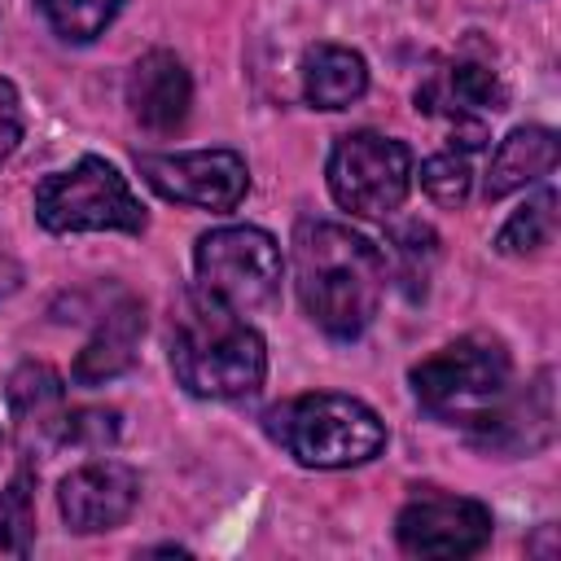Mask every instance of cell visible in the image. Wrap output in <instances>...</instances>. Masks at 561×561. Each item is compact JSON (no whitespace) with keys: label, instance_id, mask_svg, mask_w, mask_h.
Returning <instances> with one entry per match:
<instances>
[{"label":"cell","instance_id":"obj_4","mask_svg":"<svg viewBox=\"0 0 561 561\" xmlns=\"http://www.w3.org/2000/svg\"><path fill=\"white\" fill-rule=\"evenodd\" d=\"M408 381H412L416 403L430 416L473 430L513 390V359H508L504 342H495L486 333H469V337L438 346L421 364H412Z\"/></svg>","mask_w":561,"mask_h":561},{"label":"cell","instance_id":"obj_8","mask_svg":"<svg viewBox=\"0 0 561 561\" xmlns=\"http://www.w3.org/2000/svg\"><path fill=\"white\" fill-rule=\"evenodd\" d=\"M140 180L175 202L210 215H228L250 193V167L237 149H193V153H140Z\"/></svg>","mask_w":561,"mask_h":561},{"label":"cell","instance_id":"obj_12","mask_svg":"<svg viewBox=\"0 0 561 561\" xmlns=\"http://www.w3.org/2000/svg\"><path fill=\"white\" fill-rule=\"evenodd\" d=\"M127 110L149 136H175L193 110V79L171 48H149L127 70Z\"/></svg>","mask_w":561,"mask_h":561},{"label":"cell","instance_id":"obj_7","mask_svg":"<svg viewBox=\"0 0 561 561\" xmlns=\"http://www.w3.org/2000/svg\"><path fill=\"white\" fill-rule=\"evenodd\" d=\"M324 180L342 210L359 219H386L412 188V149L381 131H351L333 145Z\"/></svg>","mask_w":561,"mask_h":561},{"label":"cell","instance_id":"obj_16","mask_svg":"<svg viewBox=\"0 0 561 561\" xmlns=\"http://www.w3.org/2000/svg\"><path fill=\"white\" fill-rule=\"evenodd\" d=\"M368 92V61L346 44H311L302 53V96L316 110H351Z\"/></svg>","mask_w":561,"mask_h":561},{"label":"cell","instance_id":"obj_10","mask_svg":"<svg viewBox=\"0 0 561 561\" xmlns=\"http://www.w3.org/2000/svg\"><path fill=\"white\" fill-rule=\"evenodd\" d=\"M140 473L123 460H88L70 469L57 486V508L75 535H101L136 513Z\"/></svg>","mask_w":561,"mask_h":561},{"label":"cell","instance_id":"obj_3","mask_svg":"<svg viewBox=\"0 0 561 561\" xmlns=\"http://www.w3.org/2000/svg\"><path fill=\"white\" fill-rule=\"evenodd\" d=\"M272 438L307 469H355L381 456L386 421L355 394H294L267 412Z\"/></svg>","mask_w":561,"mask_h":561},{"label":"cell","instance_id":"obj_21","mask_svg":"<svg viewBox=\"0 0 561 561\" xmlns=\"http://www.w3.org/2000/svg\"><path fill=\"white\" fill-rule=\"evenodd\" d=\"M118 412L114 408H79V412H66L61 421V434L57 443L61 447H79V451H105L118 443Z\"/></svg>","mask_w":561,"mask_h":561},{"label":"cell","instance_id":"obj_17","mask_svg":"<svg viewBox=\"0 0 561 561\" xmlns=\"http://www.w3.org/2000/svg\"><path fill=\"white\" fill-rule=\"evenodd\" d=\"M557 237V193L552 188H539L530 202H522L504 228L495 232V250L508 254V259H526V254H539L543 245H552Z\"/></svg>","mask_w":561,"mask_h":561},{"label":"cell","instance_id":"obj_9","mask_svg":"<svg viewBox=\"0 0 561 561\" xmlns=\"http://www.w3.org/2000/svg\"><path fill=\"white\" fill-rule=\"evenodd\" d=\"M394 539L408 557H473L491 539V508L469 495L416 491L394 517Z\"/></svg>","mask_w":561,"mask_h":561},{"label":"cell","instance_id":"obj_23","mask_svg":"<svg viewBox=\"0 0 561 561\" xmlns=\"http://www.w3.org/2000/svg\"><path fill=\"white\" fill-rule=\"evenodd\" d=\"M18 285H22V267L9 254H0V298H9Z\"/></svg>","mask_w":561,"mask_h":561},{"label":"cell","instance_id":"obj_13","mask_svg":"<svg viewBox=\"0 0 561 561\" xmlns=\"http://www.w3.org/2000/svg\"><path fill=\"white\" fill-rule=\"evenodd\" d=\"M140 333H145V307L136 298H118L101 311L92 337L83 342V351L70 364V381L75 386H105L114 377H123L136 364L140 351Z\"/></svg>","mask_w":561,"mask_h":561},{"label":"cell","instance_id":"obj_22","mask_svg":"<svg viewBox=\"0 0 561 561\" xmlns=\"http://www.w3.org/2000/svg\"><path fill=\"white\" fill-rule=\"evenodd\" d=\"M22 131H26V118H22V96L9 79H0V167L18 153L22 145Z\"/></svg>","mask_w":561,"mask_h":561},{"label":"cell","instance_id":"obj_1","mask_svg":"<svg viewBox=\"0 0 561 561\" xmlns=\"http://www.w3.org/2000/svg\"><path fill=\"white\" fill-rule=\"evenodd\" d=\"M294 285L298 302L329 337H359L386 294L381 250L333 219H302L294 228Z\"/></svg>","mask_w":561,"mask_h":561},{"label":"cell","instance_id":"obj_20","mask_svg":"<svg viewBox=\"0 0 561 561\" xmlns=\"http://www.w3.org/2000/svg\"><path fill=\"white\" fill-rule=\"evenodd\" d=\"M412 175H421V188L438 206H460L469 197V184H473V171L460 153H430L421 162V171H412Z\"/></svg>","mask_w":561,"mask_h":561},{"label":"cell","instance_id":"obj_18","mask_svg":"<svg viewBox=\"0 0 561 561\" xmlns=\"http://www.w3.org/2000/svg\"><path fill=\"white\" fill-rule=\"evenodd\" d=\"M35 548V469L22 465L0 491V557H31Z\"/></svg>","mask_w":561,"mask_h":561},{"label":"cell","instance_id":"obj_24","mask_svg":"<svg viewBox=\"0 0 561 561\" xmlns=\"http://www.w3.org/2000/svg\"><path fill=\"white\" fill-rule=\"evenodd\" d=\"M0 447H4V434H0Z\"/></svg>","mask_w":561,"mask_h":561},{"label":"cell","instance_id":"obj_6","mask_svg":"<svg viewBox=\"0 0 561 561\" xmlns=\"http://www.w3.org/2000/svg\"><path fill=\"white\" fill-rule=\"evenodd\" d=\"M193 272L202 294H210L237 316H259V311H272L280 298L285 259L272 232L254 224H232L197 237Z\"/></svg>","mask_w":561,"mask_h":561},{"label":"cell","instance_id":"obj_2","mask_svg":"<svg viewBox=\"0 0 561 561\" xmlns=\"http://www.w3.org/2000/svg\"><path fill=\"white\" fill-rule=\"evenodd\" d=\"M171 373L197 399H245L267 377V346L245 316L193 285L171 316Z\"/></svg>","mask_w":561,"mask_h":561},{"label":"cell","instance_id":"obj_11","mask_svg":"<svg viewBox=\"0 0 561 561\" xmlns=\"http://www.w3.org/2000/svg\"><path fill=\"white\" fill-rule=\"evenodd\" d=\"M552 434H557L552 368H539L526 390H508L504 403L469 430V438L495 456H530V451L548 447Z\"/></svg>","mask_w":561,"mask_h":561},{"label":"cell","instance_id":"obj_19","mask_svg":"<svg viewBox=\"0 0 561 561\" xmlns=\"http://www.w3.org/2000/svg\"><path fill=\"white\" fill-rule=\"evenodd\" d=\"M48 31L66 44H92L118 18L123 0H35Z\"/></svg>","mask_w":561,"mask_h":561},{"label":"cell","instance_id":"obj_14","mask_svg":"<svg viewBox=\"0 0 561 561\" xmlns=\"http://www.w3.org/2000/svg\"><path fill=\"white\" fill-rule=\"evenodd\" d=\"M4 403H9L13 430L26 447L31 443H57L61 421H66V381L53 364H44V359L18 364L4 381Z\"/></svg>","mask_w":561,"mask_h":561},{"label":"cell","instance_id":"obj_15","mask_svg":"<svg viewBox=\"0 0 561 561\" xmlns=\"http://www.w3.org/2000/svg\"><path fill=\"white\" fill-rule=\"evenodd\" d=\"M557 158H561V145H557V131L552 127L530 123V127L508 131L500 140V149L491 153V167H486V184H482L486 202H500V197H508V193L543 180L557 167Z\"/></svg>","mask_w":561,"mask_h":561},{"label":"cell","instance_id":"obj_5","mask_svg":"<svg viewBox=\"0 0 561 561\" xmlns=\"http://www.w3.org/2000/svg\"><path fill=\"white\" fill-rule=\"evenodd\" d=\"M35 219L39 228L66 237V232H145L149 215L140 206V197L131 193L127 175L96 158L83 153L75 167L53 171L35 184Z\"/></svg>","mask_w":561,"mask_h":561}]
</instances>
